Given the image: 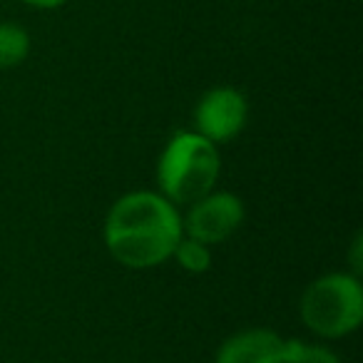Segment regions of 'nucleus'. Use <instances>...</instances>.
<instances>
[{"instance_id":"obj_3","label":"nucleus","mask_w":363,"mask_h":363,"mask_svg":"<svg viewBox=\"0 0 363 363\" xmlns=\"http://www.w3.org/2000/svg\"><path fill=\"white\" fill-rule=\"evenodd\" d=\"M301 318L311 331L341 338L363 318V289L348 274H328L311 284L301 298Z\"/></svg>"},{"instance_id":"obj_4","label":"nucleus","mask_w":363,"mask_h":363,"mask_svg":"<svg viewBox=\"0 0 363 363\" xmlns=\"http://www.w3.org/2000/svg\"><path fill=\"white\" fill-rule=\"evenodd\" d=\"M244 219V207L234 194L217 192L197 199L187 214V234L202 244L229 239Z\"/></svg>"},{"instance_id":"obj_11","label":"nucleus","mask_w":363,"mask_h":363,"mask_svg":"<svg viewBox=\"0 0 363 363\" xmlns=\"http://www.w3.org/2000/svg\"><path fill=\"white\" fill-rule=\"evenodd\" d=\"M353 252H361V237H356V244H353ZM356 272H361V262H358V257H356Z\"/></svg>"},{"instance_id":"obj_9","label":"nucleus","mask_w":363,"mask_h":363,"mask_svg":"<svg viewBox=\"0 0 363 363\" xmlns=\"http://www.w3.org/2000/svg\"><path fill=\"white\" fill-rule=\"evenodd\" d=\"M284 363H338V358L323 346H311V343H301V341H286Z\"/></svg>"},{"instance_id":"obj_8","label":"nucleus","mask_w":363,"mask_h":363,"mask_svg":"<svg viewBox=\"0 0 363 363\" xmlns=\"http://www.w3.org/2000/svg\"><path fill=\"white\" fill-rule=\"evenodd\" d=\"M172 257H177V262H179L182 267L194 274L207 272L209 264H212L207 244L197 242V239H179V244L174 247V254H172Z\"/></svg>"},{"instance_id":"obj_5","label":"nucleus","mask_w":363,"mask_h":363,"mask_svg":"<svg viewBox=\"0 0 363 363\" xmlns=\"http://www.w3.org/2000/svg\"><path fill=\"white\" fill-rule=\"evenodd\" d=\"M194 122L209 142H227L242 132L247 122V100L232 87H217L207 92L194 112Z\"/></svg>"},{"instance_id":"obj_2","label":"nucleus","mask_w":363,"mask_h":363,"mask_svg":"<svg viewBox=\"0 0 363 363\" xmlns=\"http://www.w3.org/2000/svg\"><path fill=\"white\" fill-rule=\"evenodd\" d=\"M219 177V152L197 132H177L160 160L157 179L167 202L194 204L207 197Z\"/></svg>"},{"instance_id":"obj_10","label":"nucleus","mask_w":363,"mask_h":363,"mask_svg":"<svg viewBox=\"0 0 363 363\" xmlns=\"http://www.w3.org/2000/svg\"><path fill=\"white\" fill-rule=\"evenodd\" d=\"M33 6H43V8H52V6H60L62 0H28Z\"/></svg>"},{"instance_id":"obj_1","label":"nucleus","mask_w":363,"mask_h":363,"mask_svg":"<svg viewBox=\"0 0 363 363\" xmlns=\"http://www.w3.org/2000/svg\"><path fill=\"white\" fill-rule=\"evenodd\" d=\"M182 219L164 197L132 192L117 199L105 224L112 257L130 269H150L174 254L182 239Z\"/></svg>"},{"instance_id":"obj_6","label":"nucleus","mask_w":363,"mask_h":363,"mask_svg":"<svg viewBox=\"0 0 363 363\" xmlns=\"http://www.w3.org/2000/svg\"><path fill=\"white\" fill-rule=\"evenodd\" d=\"M286 341L267 328H249L227 338L217 353V363H284Z\"/></svg>"},{"instance_id":"obj_7","label":"nucleus","mask_w":363,"mask_h":363,"mask_svg":"<svg viewBox=\"0 0 363 363\" xmlns=\"http://www.w3.org/2000/svg\"><path fill=\"white\" fill-rule=\"evenodd\" d=\"M28 35L18 26H0V67H13L28 55Z\"/></svg>"}]
</instances>
